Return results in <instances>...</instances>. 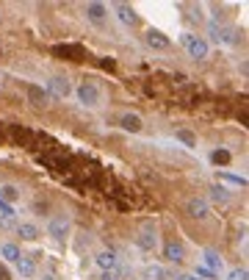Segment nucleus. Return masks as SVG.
Wrapping results in <instances>:
<instances>
[{
  "instance_id": "1",
  "label": "nucleus",
  "mask_w": 249,
  "mask_h": 280,
  "mask_svg": "<svg viewBox=\"0 0 249 280\" xmlns=\"http://www.w3.org/2000/svg\"><path fill=\"white\" fill-rule=\"evenodd\" d=\"M180 42H183V48H186V50H188V56H191V59H196V61L208 59V42L202 39V36L183 34V36H180Z\"/></svg>"
},
{
  "instance_id": "2",
  "label": "nucleus",
  "mask_w": 249,
  "mask_h": 280,
  "mask_svg": "<svg viewBox=\"0 0 249 280\" xmlns=\"http://www.w3.org/2000/svg\"><path fill=\"white\" fill-rule=\"evenodd\" d=\"M186 214H188L191 219H208L210 205H208L205 197H188V200H186Z\"/></svg>"
},
{
  "instance_id": "3",
  "label": "nucleus",
  "mask_w": 249,
  "mask_h": 280,
  "mask_svg": "<svg viewBox=\"0 0 249 280\" xmlns=\"http://www.w3.org/2000/svg\"><path fill=\"white\" fill-rule=\"evenodd\" d=\"M78 100L83 103V106H89V108H94V106H100V89H97L94 84H89V81H83L80 86H78Z\"/></svg>"
},
{
  "instance_id": "4",
  "label": "nucleus",
  "mask_w": 249,
  "mask_h": 280,
  "mask_svg": "<svg viewBox=\"0 0 249 280\" xmlns=\"http://www.w3.org/2000/svg\"><path fill=\"white\" fill-rule=\"evenodd\" d=\"M136 247H138V250H144V252H152L155 247H158V233H155L152 225H144L142 230H138Z\"/></svg>"
},
{
  "instance_id": "5",
  "label": "nucleus",
  "mask_w": 249,
  "mask_h": 280,
  "mask_svg": "<svg viewBox=\"0 0 249 280\" xmlns=\"http://www.w3.org/2000/svg\"><path fill=\"white\" fill-rule=\"evenodd\" d=\"M53 53L66 59V61H86V56H89L83 45H56Z\"/></svg>"
},
{
  "instance_id": "6",
  "label": "nucleus",
  "mask_w": 249,
  "mask_h": 280,
  "mask_svg": "<svg viewBox=\"0 0 249 280\" xmlns=\"http://www.w3.org/2000/svg\"><path fill=\"white\" fill-rule=\"evenodd\" d=\"M208 34H210V39H214V42L216 45H236L238 42V39H236V31H232V28H224V25H216V23H210V25H208Z\"/></svg>"
},
{
  "instance_id": "7",
  "label": "nucleus",
  "mask_w": 249,
  "mask_h": 280,
  "mask_svg": "<svg viewBox=\"0 0 249 280\" xmlns=\"http://www.w3.org/2000/svg\"><path fill=\"white\" fill-rule=\"evenodd\" d=\"M164 261H169V263H183L186 261V247L180 244V241H174V238L164 241Z\"/></svg>"
},
{
  "instance_id": "8",
  "label": "nucleus",
  "mask_w": 249,
  "mask_h": 280,
  "mask_svg": "<svg viewBox=\"0 0 249 280\" xmlns=\"http://www.w3.org/2000/svg\"><path fill=\"white\" fill-rule=\"evenodd\" d=\"M144 42H147L152 50H169V45H172V42H169V36H164L158 28H147V31H144Z\"/></svg>"
},
{
  "instance_id": "9",
  "label": "nucleus",
  "mask_w": 249,
  "mask_h": 280,
  "mask_svg": "<svg viewBox=\"0 0 249 280\" xmlns=\"http://www.w3.org/2000/svg\"><path fill=\"white\" fill-rule=\"evenodd\" d=\"M70 219H66V216H53V219H50V236L56 238V241H64L66 236H70Z\"/></svg>"
},
{
  "instance_id": "10",
  "label": "nucleus",
  "mask_w": 249,
  "mask_h": 280,
  "mask_svg": "<svg viewBox=\"0 0 249 280\" xmlns=\"http://www.w3.org/2000/svg\"><path fill=\"white\" fill-rule=\"evenodd\" d=\"M48 92L50 97H66L72 92V86H70V81H66V78H61V75H56V78H50L48 81Z\"/></svg>"
},
{
  "instance_id": "11",
  "label": "nucleus",
  "mask_w": 249,
  "mask_h": 280,
  "mask_svg": "<svg viewBox=\"0 0 249 280\" xmlns=\"http://www.w3.org/2000/svg\"><path fill=\"white\" fill-rule=\"evenodd\" d=\"M119 128H122V131H128V133H138L144 128V122H142V117H138V114H122V117H119Z\"/></svg>"
},
{
  "instance_id": "12",
  "label": "nucleus",
  "mask_w": 249,
  "mask_h": 280,
  "mask_svg": "<svg viewBox=\"0 0 249 280\" xmlns=\"http://www.w3.org/2000/svg\"><path fill=\"white\" fill-rule=\"evenodd\" d=\"M116 17L122 20L124 25H130V28H136L138 25V14L133 6H128V3H116Z\"/></svg>"
},
{
  "instance_id": "13",
  "label": "nucleus",
  "mask_w": 249,
  "mask_h": 280,
  "mask_svg": "<svg viewBox=\"0 0 249 280\" xmlns=\"http://www.w3.org/2000/svg\"><path fill=\"white\" fill-rule=\"evenodd\" d=\"M94 261H97V266H100L102 272H111V269H116L119 258H116V252H114V250H102Z\"/></svg>"
},
{
  "instance_id": "14",
  "label": "nucleus",
  "mask_w": 249,
  "mask_h": 280,
  "mask_svg": "<svg viewBox=\"0 0 249 280\" xmlns=\"http://www.w3.org/2000/svg\"><path fill=\"white\" fill-rule=\"evenodd\" d=\"M86 17H89L92 23H102V20L108 17V6L106 3H86Z\"/></svg>"
},
{
  "instance_id": "15",
  "label": "nucleus",
  "mask_w": 249,
  "mask_h": 280,
  "mask_svg": "<svg viewBox=\"0 0 249 280\" xmlns=\"http://www.w3.org/2000/svg\"><path fill=\"white\" fill-rule=\"evenodd\" d=\"M28 100L34 103V106L42 108V106H48V103H50V95L42 89V86H34V84H30V86H28Z\"/></svg>"
},
{
  "instance_id": "16",
  "label": "nucleus",
  "mask_w": 249,
  "mask_h": 280,
  "mask_svg": "<svg viewBox=\"0 0 249 280\" xmlns=\"http://www.w3.org/2000/svg\"><path fill=\"white\" fill-rule=\"evenodd\" d=\"M14 230H17V236L22 238V241H36V238H39V227L30 225V222H20Z\"/></svg>"
},
{
  "instance_id": "17",
  "label": "nucleus",
  "mask_w": 249,
  "mask_h": 280,
  "mask_svg": "<svg viewBox=\"0 0 249 280\" xmlns=\"http://www.w3.org/2000/svg\"><path fill=\"white\" fill-rule=\"evenodd\" d=\"M14 266H17V272L22 274V277H30V274H36V261L28 255H20L17 261H14Z\"/></svg>"
},
{
  "instance_id": "18",
  "label": "nucleus",
  "mask_w": 249,
  "mask_h": 280,
  "mask_svg": "<svg viewBox=\"0 0 249 280\" xmlns=\"http://www.w3.org/2000/svg\"><path fill=\"white\" fill-rule=\"evenodd\" d=\"M144 280H172V274L166 272L164 266H158V263H150L144 269Z\"/></svg>"
},
{
  "instance_id": "19",
  "label": "nucleus",
  "mask_w": 249,
  "mask_h": 280,
  "mask_svg": "<svg viewBox=\"0 0 249 280\" xmlns=\"http://www.w3.org/2000/svg\"><path fill=\"white\" fill-rule=\"evenodd\" d=\"M0 255L6 258V261H17L22 252H20V247L17 244H12V241H6V244H0Z\"/></svg>"
},
{
  "instance_id": "20",
  "label": "nucleus",
  "mask_w": 249,
  "mask_h": 280,
  "mask_svg": "<svg viewBox=\"0 0 249 280\" xmlns=\"http://www.w3.org/2000/svg\"><path fill=\"white\" fill-rule=\"evenodd\" d=\"M17 197H20V189H17V186H0V200H3V203L12 205Z\"/></svg>"
},
{
  "instance_id": "21",
  "label": "nucleus",
  "mask_w": 249,
  "mask_h": 280,
  "mask_svg": "<svg viewBox=\"0 0 249 280\" xmlns=\"http://www.w3.org/2000/svg\"><path fill=\"white\" fill-rule=\"evenodd\" d=\"M210 200H216V203H230V194H227L224 186H210Z\"/></svg>"
},
{
  "instance_id": "22",
  "label": "nucleus",
  "mask_w": 249,
  "mask_h": 280,
  "mask_svg": "<svg viewBox=\"0 0 249 280\" xmlns=\"http://www.w3.org/2000/svg\"><path fill=\"white\" fill-rule=\"evenodd\" d=\"M205 263L210 266V272H219V269H222V258H219V252L208 250V252H205Z\"/></svg>"
},
{
  "instance_id": "23",
  "label": "nucleus",
  "mask_w": 249,
  "mask_h": 280,
  "mask_svg": "<svg viewBox=\"0 0 249 280\" xmlns=\"http://www.w3.org/2000/svg\"><path fill=\"white\" fill-rule=\"evenodd\" d=\"M210 161L216 164V167H227V164H230V153H227V150H214V153H210Z\"/></svg>"
},
{
  "instance_id": "24",
  "label": "nucleus",
  "mask_w": 249,
  "mask_h": 280,
  "mask_svg": "<svg viewBox=\"0 0 249 280\" xmlns=\"http://www.w3.org/2000/svg\"><path fill=\"white\" fill-rule=\"evenodd\" d=\"M227 280H249V272L244 266H236V269L227 272Z\"/></svg>"
},
{
  "instance_id": "25",
  "label": "nucleus",
  "mask_w": 249,
  "mask_h": 280,
  "mask_svg": "<svg viewBox=\"0 0 249 280\" xmlns=\"http://www.w3.org/2000/svg\"><path fill=\"white\" fill-rule=\"evenodd\" d=\"M178 139H180L183 144H188V147H194V144H196L194 133H188V131H178Z\"/></svg>"
},
{
  "instance_id": "26",
  "label": "nucleus",
  "mask_w": 249,
  "mask_h": 280,
  "mask_svg": "<svg viewBox=\"0 0 249 280\" xmlns=\"http://www.w3.org/2000/svg\"><path fill=\"white\" fill-rule=\"evenodd\" d=\"M0 216L3 219H14V208L8 203H3V200H0Z\"/></svg>"
},
{
  "instance_id": "27",
  "label": "nucleus",
  "mask_w": 249,
  "mask_h": 280,
  "mask_svg": "<svg viewBox=\"0 0 249 280\" xmlns=\"http://www.w3.org/2000/svg\"><path fill=\"white\" fill-rule=\"evenodd\" d=\"M222 178H224V180H232V183H241V186H246V180H244V178H238V175H227V172H222Z\"/></svg>"
},
{
  "instance_id": "28",
  "label": "nucleus",
  "mask_w": 249,
  "mask_h": 280,
  "mask_svg": "<svg viewBox=\"0 0 249 280\" xmlns=\"http://www.w3.org/2000/svg\"><path fill=\"white\" fill-rule=\"evenodd\" d=\"M0 280H12V272H8L6 263H0Z\"/></svg>"
},
{
  "instance_id": "29",
  "label": "nucleus",
  "mask_w": 249,
  "mask_h": 280,
  "mask_svg": "<svg viewBox=\"0 0 249 280\" xmlns=\"http://www.w3.org/2000/svg\"><path fill=\"white\" fill-rule=\"evenodd\" d=\"M100 280H122V277H119V274L111 269V272H102V274H100Z\"/></svg>"
},
{
  "instance_id": "30",
  "label": "nucleus",
  "mask_w": 249,
  "mask_h": 280,
  "mask_svg": "<svg viewBox=\"0 0 249 280\" xmlns=\"http://www.w3.org/2000/svg\"><path fill=\"white\" fill-rule=\"evenodd\" d=\"M174 280H200V277H196V274H188V272H183V274H178V277H174Z\"/></svg>"
},
{
  "instance_id": "31",
  "label": "nucleus",
  "mask_w": 249,
  "mask_h": 280,
  "mask_svg": "<svg viewBox=\"0 0 249 280\" xmlns=\"http://www.w3.org/2000/svg\"><path fill=\"white\" fill-rule=\"evenodd\" d=\"M102 67H106V70H114V67H116V64H114L111 59H102Z\"/></svg>"
},
{
  "instance_id": "32",
  "label": "nucleus",
  "mask_w": 249,
  "mask_h": 280,
  "mask_svg": "<svg viewBox=\"0 0 249 280\" xmlns=\"http://www.w3.org/2000/svg\"><path fill=\"white\" fill-rule=\"evenodd\" d=\"M44 280H56V277H53V274H44Z\"/></svg>"
}]
</instances>
